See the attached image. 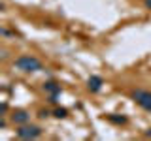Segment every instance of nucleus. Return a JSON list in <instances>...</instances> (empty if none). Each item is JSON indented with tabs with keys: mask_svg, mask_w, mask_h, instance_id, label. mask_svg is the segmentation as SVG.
I'll list each match as a JSON object with an SVG mask.
<instances>
[{
	"mask_svg": "<svg viewBox=\"0 0 151 141\" xmlns=\"http://www.w3.org/2000/svg\"><path fill=\"white\" fill-rule=\"evenodd\" d=\"M6 111H8V103L2 102V105H0V117H6Z\"/></svg>",
	"mask_w": 151,
	"mask_h": 141,
	"instance_id": "9",
	"label": "nucleus"
},
{
	"mask_svg": "<svg viewBox=\"0 0 151 141\" xmlns=\"http://www.w3.org/2000/svg\"><path fill=\"white\" fill-rule=\"evenodd\" d=\"M53 115L57 117V119H64V117H66V115H68V111H66V109H64V107H57V109L53 111Z\"/></svg>",
	"mask_w": 151,
	"mask_h": 141,
	"instance_id": "8",
	"label": "nucleus"
},
{
	"mask_svg": "<svg viewBox=\"0 0 151 141\" xmlns=\"http://www.w3.org/2000/svg\"><path fill=\"white\" fill-rule=\"evenodd\" d=\"M13 68H17L23 73H34V72L42 70V62L34 55H21L13 60Z\"/></svg>",
	"mask_w": 151,
	"mask_h": 141,
	"instance_id": "1",
	"label": "nucleus"
},
{
	"mask_svg": "<svg viewBox=\"0 0 151 141\" xmlns=\"http://www.w3.org/2000/svg\"><path fill=\"white\" fill-rule=\"evenodd\" d=\"M102 85H104V79L100 77V75H91V77L87 79V88L91 92H100L102 90Z\"/></svg>",
	"mask_w": 151,
	"mask_h": 141,
	"instance_id": "5",
	"label": "nucleus"
},
{
	"mask_svg": "<svg viewBox=\"0 0 151 141\" xmlns=\"http://www.w3.org/2000/svg\"><path fill=\"white\" fill-rule=\"evenodd\" d=\"M12 120L15 122V124H27V122L30 120V115H28L25 109H17V111H13Z\"/></svg>",
	"mask_w": 151,
	"mask_h": 141,
	"instance_id": "6",
	"label": "nucleus"
},
{
	"mask_svg": "<svg viewBox=\"0 0 151 141\" xmlns=\"http://www.w3.org/2000/svg\"><path fill=\"white\" fill-rule=\"evenodd\" d=\"M145 6H147V8H151V0H145Z\"/></svg>",
	"mask_w": 151,
	"mask_h": 141,
	"instance_id": "11",
	"label": "nucleus"
},
{
	"mask_svg": "<svg viewBox=\"0 0 151 141\" xmlns=\"http://www.w3.org/2000/svg\"><path fill=\"white\" fill-rule=\"evenodd\" d=\"M132 100H134L142 109H145L147 113H151V92L149 90H144V88H136L132 90Z\"/></svg>",
	"mask_w": 151,
	"mask_h": 141,
	"instance_id": "3",
	"label": "nucleus"
},
{
	"mask_svg": "<svg viewBox=\"0 0 151 141\" xmlns=\"http://www.w3.org/2000/svg\"><path fill=\"white\" fill-rule=\"evenodd\" d=\"M108 120L110 122H113V124H127V117L125 115H115V113H110L108 115Z\"/></svg>",
	"mask_w": 151,
	"mask_h": 141,
	"instance_id": "7",
	"label": "nucleus"
},
{
	"mask_svg": "<svg viewBox=\"0 0 151 141\" xmlns=\"http://www.w3.org/2000/svg\"><path fill=\"white\" fill-rule=\"evenodd\" d=\"M145 135H147V137H151V128H149L147 132H145Z\"/></svg>",
	"mask_w": 151,
	"mask_h": 141,
	"instance_id": "12",
	"label": "nucleus"
},
{
	"mask_svg": "<svg viewBox=\"0 0 151 141\" xmlns=\"http://www.w3.org/2000/svg\"><path fill=\"white\" fill-rule=\"evenodd\" d=\"M15 134H17L19 139H36V137L42 135V128L27 122V124H19V128H17Z\"/></svg>",
	"mask_w": 151,
	"mask_h": 141,
	"instance_id": "2",
	"label": "nucleus"
},
{
	"mask_svg": "<svg viewBox=\"0 0 151 141\" xmlns=\"http://www.w3.org/2000/svg\"><path fill=\"white\" fill-rule=\"evenodd\" d=\"M40 117H42V119H45V117H49V111L42 109V111H40Z\"/></svg>",
	"mask_w": 151,
	"mask_h": 141,
	"instance_id": "10",
	"label": "nucleus"
},
{
	"mask_svg": "<svg viewBox=\"0 0 151 141\" xmlns=\"http://www.w3.org/2000/svg\"><path fill=\"white\" fill-rule=\"evenodd\" d=\"M44 90L45 92H49V102H57V96L60 94V85H57L55 81H47L44 85Z\"/></svg>",
	"mask_w": 151,
	"mask_h": 141,
	"instance_id": "4",
	"label": "nucleus"
}]
</instances>
